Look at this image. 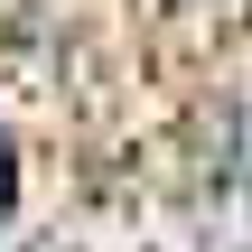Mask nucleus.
<instances>
[{"label": "nucleus", "instance_id": "1", "mask_svg": "<svg viewBox=\"0 0 252 252\" xmlns=\"http://www.w3.org/2000/svg\"><path fill=\"white\" fill-rule=\"evenodd\" d=\"M0 206H9V150H0Z\"/></svg>", "mask_w": 252, "mask_h": 252}]
</instances>
